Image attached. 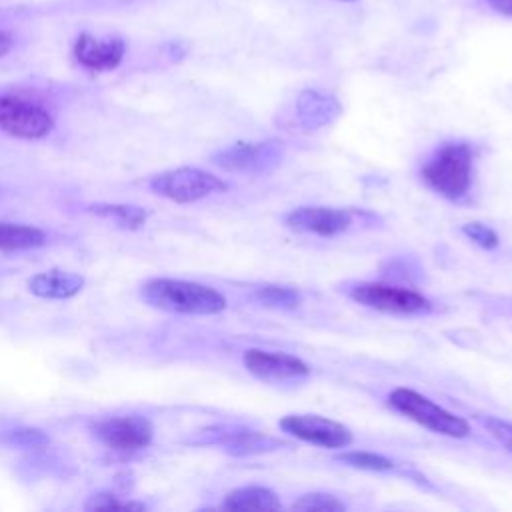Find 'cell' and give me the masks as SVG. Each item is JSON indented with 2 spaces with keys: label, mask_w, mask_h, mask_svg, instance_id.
Listing matches in <instances>:
<instances>
[{
  "label": "cell",
  "mask_w": 512,
  "mask_h": 512,
  "mask_svg": "<svg viewBox=\"0 0 512 512\" xmlns=\"http://www.w3.org/2000/svg\"><path fill=\"white\" fill-rule=\"evenodd\" d=\"M420 180L450 202L464 200L474 180V146L466 140L444 142L420 166Z\"/></svg>",
  "instance_id": "1"
},
{
  "label": "cell",
  "mask_w": 512,
  "mask_h": 512,
  "mask_svg": "<svg viewBox=\"0 0 512 512\" xmlns=\"http://www.w3.org/2000/svg\"><path fill=\"white\" fill-rule=\"evenodd\" d=\"M140 296L148 306L174 314L212 316L226 308V298L216 288L178 278L146 280L140 288Z\"/></svg>",
  "instance_id": "2"
},
{
  "label": "cell",
  "mask_w": 512,
  "mask_h": 512,
  "mask_svg": "<svg viewBox=\"0 0 512 512\" xmlns=\"http://www.w3.org/2000/svg\"><path fill=\"white\" fill-rule=\"evenodd\" d=\"M388 406L436 434L450 436V438H466L470 434L468 420L452 414L450 410L442 408L440 404L432 402L428 396L412 388H406V386L394 388L388 394Z\"/></svg>",
  "instance_id": "3"
},
{
  "label": "cell",
  "mask_w": 512,
  "mask_h": 512,
  "mask_svg": "<svg viewBox=\"0 0 512 512\" xmlns=\"http://www.w3.org/2000/svg\"><path fill=\"white\" fill-rule=\"evenodd\" d=\"M346 294L354 302L384 314L424 316L432 312V302L424 294L396 284L356 282L346 288Z\"/></svg>",
  "instance_id": "4"
},
{
  "label": "cell",
  "mask_w": 512,
  "mask_h": 512,
  "mask_svg": "<svg viewBox=\"0 0 512 512\" xmlns=\"http://www.w3.org/2000/svg\"><path fill=\"white\" fill-rule=\"evenodd\" d=\"M148 186L154 194L168 198L176 204L198 202L212 194L226 192L228 188L226 182L216 174L192 166H180L174 170L160 172L148 180Z\"/></svg>",
  "instance_id": "5"
},
{
  "label": "cell",
  "mask_w": 512,
  "mask_h": 512,
  "mask_svg": "<svg viewBox=\"0 0 512 512\" xmlns=\"http://www.w3.org/2000/svg\"><path fill=\"white\" fill-rule=\"evenodd\" d=\"M54 128L52 114L38 102L4 94L0 96V130L22 140H42Z\"/></svg>",
  "instance_id": "6"
},
{
  "label": "cell",
  "mask_w": 512,
  "mask_h": 512,
  "mask_svg": "<svg viewBox=\"0 0 512 512\" xmlns=\"http://www.w3.org/2000/svg\"><path fill=\"white\" fill-rule=\"evenodd\" d=\"M284 156L282 142L262 140V142H236L212 154V162L226 172L238 174H268L272 172Z\"/></svg>",
  "instance_id": "7"
},
{
  "label": "cell",
  "mask_w": 512,
  "mask_h": 512,
  "mask_svg": "<svg viewBox=\"0 0 512 512\" xmlns=\"http://www.w3.org/2000/svg\"><path fill=\"white\" fill-rule=\"evenodd\" d=\"M192 444H216L230 456H252V454H264L274 452L278 448H288L290 444L268 436L264 432L244 428V426H210L198 436L190 438Z\"/></svg>",
  "instance_id": "8"
},
{
  "label": "cell",
  "mask_w": 512,
  "mask_h": 512,
  "mask_svg": "<svg viewBox=\"0 0 512 512\" xmlns=\"http://www.w3.org/2000/svg\"><path fill=\"white\" fill-rule=\"evenodd\" d=\"M92 436L110 450L136 452L152 442L154 426L148 418L138 414L112 416L98 420L90 426Z\"/></svg>",
  "instance_id": "9"
},
{
  "label": "cell",
  "mask_w": 512,
  "mask_h": 512,
  "mask_svg": "<svg viewBox=\"0 0 512 512\" xmlns=\"http://www.w3.org/2000/svg\"><path fill=\"white\" fill-rule=\"evenodd\" d=\"M242 362L254 378L266 384H296L310 376L308 364L286 352L248 348L242 354Z\"/></svg>",
  "instance_id": "10"
},
{
  "label": "cell",
  "mask_w": 512,
  "mask_h": 512,
  "mask_svg": "<svg viewBox=\"0 0 512 512\" xmlns=\"http://www.w3.org/2000/svg\"><path fill=\"white\" fill-rule=\"evenodd\" d=\"M278 426L296 440L322 448H346L354 440L348 426L318 414H288L280 418Z\"/></svg>",
  "instance_id": "11"
},
{
  "label": "cell",
  "mask_w": 512,
  "mask_h": 512,
  "mask_svg": "<svg viewBox=\"0 0 512 512\" xmlns=\"http://www.w3.org/2000/svg\"><path fill=\"white\" fill-rule=\"evenodd\" d=\"M352 210L332 206H298L284 214V226L294 232L316 234L324 238L338 236L350 228Z\"/></svg>",
  "instance_id": "12"
},
{
  "label": "cell",
  "mask_w": 512,
  "mask_h": 512,
  "mask_svg": "<svg viewBox=\"0 0 512 512\" xmlns=\"http://www.w3.org/2000/svg\"><path fill=\"white\" fill-rule=\"evenodd\" d=\"M72 52L82 68L92 72H106L114 70L122 62L126 54V42L120 36L96 38L88 32H82L76 38Z\"/></svg>",
  "instance_id": "13"
},
{
  "label": "cell",
  "mask_w": 512,
  "mask_h": 512,
  "mask_svg": "<svg viewBox=\"0 0 512 512\" xmlns=\"http://www.w3.org/2000/svg\"><path fill=\"white\" fill-rule=\"evenodd\" d=\"M340 112V102L334 96L318 90H302L296 98V116L306 130H318L332 124Z\"/></svg>",
  "instance_id": "14"
},
{
  "label": "cell",
  "mask_w": 512,
  "mask_h": 512,
  "mask_svg": "<svg viewBox=\"0 0 512 512\" xmlns=\"http://www.w3.org/2000/svg\"><path fill=\"white\" fill-rule=\"evenodd\" d=\"M86 284V278L78 272L50 268L28 278V290L46 300H66L76 296Z\"/></svg>",
  "instance_id": "15"
},
{
  "label": "cell",
  "mask_w": 512,
  "mask_h": 512,
  "mask_svg": "<svg viewBox=\"0 0 512 512\" xmlns=\"http://www.w3.org/2000/svg\"><path fill=\"white\" fill-rule=\"evenodd\" d=\"M222 508L226 510H260V512H272V510H280V498L274 490L266 488V486H240L230 490L224 496Z\"/></svg>",
  "instance_id": "16"
},
{
  "label": "cell",
  "mask_w": 512,
  "mask_h": 512,
  "mask_svg": "<svg viewBox=\"0 0 512 512\" xmlns=\"http://www.w3.org/2000/svg\"><path fill=\"white\" fill-rule=\"evenodd\" d=\"M44 230L28 224L0 222V250H30L46 244Z\"/></svg>",
  "instance_id": "17"
},
{
  "label": "cell",
  "mask_w": 512,
  "mask_h": 512,
  "mask_svg": "<svg viewBox=\"0 0 512 512\" xmlns=\"http://www.w3.org/2000/svg\"><path fill=\"white\" fill-rule=\"evenodd\" d=\"M86 210L96 214V216L110 218V220L118 222L124 228H140L148 218V212L142 206H136V204L98 202V204H90Z\"/></svg>",
  "instance_id": "18"
},
{
  "label": "cell",
  "mask_w": 512,
  "mask_h": 512,
  "mask_svg": "<svg viewBox=\"0 0 512 512\" xmlns=\"http://www.w3.org/2000/svg\"><path fill=\"white\" fill-rule=\"evenodd\" d=\"M252 298L266 308L274 310H294L302 302V294L292 288V286H282V284H264L258 286L252 292Z\"/></svg>",
  "instance_id": "19"
},
{
  "label": "cell",
  "mask_w": 512,
  "mask_h": 512,
  "mask_svg": "<svg viewBox=\"0 0 512 512\" xmlns=\"http://www.w3.org/2000/svg\"><path fill=\"white\" fill-rule=\"evenodd\" d=\"M336 462H342L350 468L356 470H368V472H388L394 470V460L376 454V452H368V450H346L334 456Z\"/></svg>",
  "instance_id": "20"
},
{
  "label": "cell",
  "mask_w": 512,
  "mask_h": 512,
  "mask_svg": "<svg viewBox=\"0 0 512 512\" xmlns=\"http://www.w3.org/2000/svg\"><path fill=\"white\" fill-rule=\"evenodd\" d=\"M292 510L300 512H344L346 504L328 492H306L292 502Z\"/></svg>",
  "instance_id": "21"
},
{
  "label": "cell",
  "mask_w": 512,
  "mask_h": 512,
  "mask_svg": "<svg viewBox=\"0 0 512 512\" xmlns=\"http://www.w3.org/2000/svg\"><path fill=\"white\" fill-rule=\"evenodd\" d=\"M2 442L8 444V446H16V448L36 450V448L48 446L50 440H48V436L40 428L22 426V428H14V430L6 432V436H2Z\"/></svg>",
  "instance_id": "22"
},
{
  "label": "cell",
  "mask_w": 512,
  "mask_h": 512,
  "mask_svg": "<svg viewBox=\"0 0 512 512\" xmlns=\"http://www.w3.org/2000/svg\"><path fill=\"white\" fill-rule=\"evenodd\" d=\"M84 510H88V512H96V510H146V506L142 502H134V500H120L112 492H98V494H92L86 500Z\"/></svg>",
  "instance_id": "23"
},
{
  "label": "cell",
  "mask_w": 512,
  "mask_h": 512,
  "mask_svg": "<svg viewBox=\"0 0 512 512\" xmlns=\"http://www.w3.org/2000/svg\"><path fill=\"white\" fill-rule=\"evenodd\" d=\"M462 234L468 236L474 244H478L484 250H494L500 244V238L494 228L482 224V222H466L462 226Z\"/></svg>",
  "instance_id": "24"
},
{
  "label": "cell",
  "mask_w": 512,
  "mask_h": 512,
  "mask_svg": "<svg viewBox=\"0 0 512 512\" xmlns=\"http://www.w3.org/2000/svg\"><path fill=\"white\" fill-rule=\"evenodd\" d=\"M478 420L512 454V422L498 416H478Z\"/></svg>",
  "instance_id": "25"
},
{
  "label": "cell",
  "mask_w": 512,
  "mask_h": 512,
  "mask_svg": "<svg viewBox=\"0 0 512 512\" xmlns=\"http://www.w3.org/2000/svg\"><path fill=\"white\" fill-rule=\"evenodd\" d=\"M492 10L504 16H512V0H486Z\"/></svg>",
  "instance_id": "26"
},
{
  "label": "cell",
  "mask_w": 512,
  "mask_h": 512,
  "mask_svg": "<svg viewBox=\"0 0 512 512\" xmlns=\"http://www.w3.org/2000/svg\"><path fill=\"white\" fill-rule=\"evenodd\" d=\"M10 48H12V36L6 34V32H0V58L4 54H8Z\"/></svg>",
  "instance_id": "27"
}]
</instances>
